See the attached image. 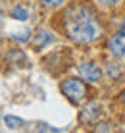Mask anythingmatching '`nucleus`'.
Returning <instances> with one entry per match:
<instances>
[{"label": "nucleus", "mask_w": 125, "mask_h": 133, "mask_svg": "<svg viewBox=\"0 0 125 133\" xmlns=\"http://www.w3.org/2000/svg\"><path fill=\"white\" fill-rule=\"evenodd\" d=\"M106 71H108V77H119L121 75V70H119V66H115V64H106Z\"/></svg>", "instance_id": "1a4fd4ad"}, {"label": "nucleus", "mask_w": 125, "mask_h": 133, "mask_svg": "<svg viewBox=\"0 0 125 133\" xmlns=\"http://www.w3.org/2000/svg\"><path fill=\"white\" fill-rule=\"evenodd\" d=\"M121 0H98V4H102V6H115V4H119Z\"/></svg>", "instance_id": "f8f14e48"}, {"label": "nucleus", "mask_w": 125, "mask_h": 133, "mask_svg": "<svg viewBox=\"0 0 125 133\" xmlns=\"http://www.w3.org/2000/svg\"><path fill=\"white\" fill-rule=\"evenodd\" d=\"M40 2H43L44 6H48V8H58V6L64 4V0H40Z\"/></svg>", "instance_id": "9d476101"}, {"label": "nucleus", "mask_w": 125, "mask_h": 133, "mask_svg": "<svg viewBox=\"0 0 125 133\" xmlns=\"http://www.w3.org/2000/svg\"><path fill=\"white\" fill-rule=\"evenodd\" d=\"M52 41H54V35L52 33H48V31H40V33L35 37V46L37 48H43L44 44L52 43Z\"/></svg>", "instance_id": "0eeeda50"}, {"label": "nucleus", "mask_w": 125, "mask_h": 133, "mask_svg": "<svg viewBox=\"0 0 125 133\" xmlns=\"http://www.w3.org/2000/svg\"><path fill=\"white\" fill-rule=\"evenodd\" d=\"M4 125L10 131H19V129H23L25 122H23L21 118H16V116H4Z\"/></svg>", "instance_id": "423d86ee"}, {"label": "nucleus", "mask_w": 125, "mask_h": 133, "mask_svg": "<svg viewBox=\"0 0 125 133\" xmlns=\"http://www.w3.org/2000/svg\"><path fill=\"white\" fill-rule=\"evenodd\" d=\"M100 116H102V108L96 102L87 104V106L83 108V112H81V120H85V122H98Z\"/></svg>", "instance_id": "39448f33"}, {"label": "nucleus", "mask_w": 125, "mask_h": 133, "mask_svg": "<svg viewBox=\"0 0 125 133\" xmlns=\"http://www.w3.org/2000/svg\"><path fill=\"white\" fill-rule=\"evenodd\" d=\"M66 31L71 41L79 44H89L102 35V25L89 8L73 6L66 12Z\"/></svg>", "instance_id": "f257e3e1"}, {"label": "nucleus", "mask_w": 125, "mask_h": 133, "mask_svg": "<svg viewBox=\"0 0 125 133\" xmlns=\"http://www.w3.org/2000/svg\"><path fill=\"white\" fill-rule=\"evenodd\" d=\"M12 17L17 19V21H27L29 19V12H27V8H23V6H16L12 10Z\"/></svg>", "instance_id": "6e6552de"}, {"label": "nucleus", "mask_w": 125, "mask_h": 133, "mask_svg": "<svg viewBox=\"0 0 125 133\" xmlns=\"http://www.w3.org/2000/svg\"><path fill=\"white\" fill-rule=\"evenodd\" d=\"M123 27H125V23H123Z\"/></svg>", "instance_id": "2eb2a0df"}, {"label": "nucleus", "mask_w": 125, "mask_h": 133, "mask_svg": "<svg viewBox=\"0 0 125 133\" xmlns=\"http://www.w3.org/2000/svg\"><path fill=\"white\" fill-rule=\"evenodd\" d=\"M108 48L115 58H123L125 56V33L114 35L112 39H110V43H108Z\"/></svg>", "instance_id": "20e7f679"}, {"label": "nucleus", "mask_w": 125, "mask_h": 133, "mask_svg": "<svg viewBox=\"0 0 125 133\" xmlns=\"http://www.w3.org/2000/svg\"><path fill=\"white\" fill-rule=\"evenodd\" d=\"M16 41H29V31H23V33H16L13 35Z\"/></svg>", "instance_id": "9b49d317"}, {"label": "nucleus", "mask_w": 125, "mask_h": 133, "mask_svg": "<svg viewBox=\"0 0 125 133\" xmlns=\"http://www.w3.org/2000/svg\"><path fill=\"white\" fill-rule=\"evenodd\" d=\"M62 93L67 100H71L73 104H77L87 97V85L83 83L81 79L71 77V79H66L62 83Z\"/></svg>", "instance_id": "f03ea898"}, {"label": "nucleus", "mask_w": 125, "mask_h": 133, "mask_svg": "<svg viewBox=\"0 0 125 133\" xmlns=\"http://www.w3.org/2000/svg\"><path fill=\"white\" fill-rule=\"evenodd\" d=\"M121 100H123V102H125V91H123V93H121Z\"/></svg>", "instance_id": "4468645a"}, {"label": "nucleus", "mask_w": 125, "mask_h": 133, "mask_svg": "<svg viewBox=\"0 0 125 133\" xmlns=\"http://www.w3.org/2000/svg\"><path fill=\"white\" fill-rule=\"evenodd\" d=\"M79 73H81L83 79L89 81V83H98L100 77H102V70L94 62H83L79 66Z\"/></svg>", "instance_id": "7ed1b4c3"}, {"label": "nucleus", "mask_w": 125, "mask_h": 133, "mask_svg": "<svg viewBox=\"0 0 125 133\" xmlns=\"http://www.w3.org/2000/svg\"><path fill=\"white\" fill-rule=\"evenodd\" d=\"M96 129L98 131H112V125H110V123H102V125H98Z\"/></svg>", "instance_id": "ddd939ff"}]
</instances>
